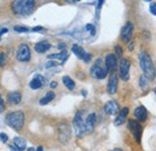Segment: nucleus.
<instances>
[{
  "instance_id": "f257e3e1",
  "label": "nucleus",
  "mask_w": 156,
  "mask_h": 151,
  "mask_svg": "<svg viewBox=\"0 0 156 151\" xmlns=\"http://www.w3.org/2000/svg\"><path fill=\"white\" fill-rule=\"evenodd\" d=\"M139 65H140V68H142L144 76L149 80H154L156 78L155 67H154V64H153L151 58H150V55L147 52H142L139 54Z\"/></svg>"
},
{
  "instance_id": "f03ea898",
  "label": "nucleus",
  "mask_w": 156,
  "mask_h": 151,
  "mask_svg": "<svg viewBox=\"0 0 156 151\" xmlns=\"http://www.w3.org/2000/svg\"><path fill=\"white\" fill-rule=\"evenodd\" d=\"M35 0H13L12 10L16 15L20 16H28L34 11Z\"/></svg>"
},
{
  "instance_id": "7ed1b4c3",
  "label": "nucleus",
  "mask_w": 156,
  "mask_h": 151,
  "mask_svg": "<svg viewBox=\"0 0 156 151\" xmlns=\"http://www.w3.org/2000/svg\"><path fill=\"white\" fill-rule=\"evenodd\" d=\"M6 124L12 127L13 130L20 131L24 125V113L17 111V112H11L6 115Z\"/></svg>"
},
{
  "instance_id": "20e7f679",
  "label": "nucleus",
  "mask_w": 156,
  "mask_h": 151,
  "mask_svg": "<svg viewBox=\"0 0 156 151\" xmlns=\"http://www.w3.org/2000/svg\"><path fill=\"white\" fill-rule=\"evenodd\" d=\"M108 67L106 66V62L102 59H98L95 64L90 68V76L95 79H103L108 75Z\"/></svg>"
},
{
  "instance_id": "39448f33",
  "label": "nucleus",
  "mask_w": 156,
  "mask_h": 151,
  "mask_svg": "<svg viewBox=\"0 0 156 151\" xmlns=\"http://www.w3.org/2000/svg\"><path fill=\"white\" fill-rule=\"evenodd\" d=\"M73 128H75V133L77 134V137H83L84 133H87V128H85V121H83L82 118V113L78 112L75 116L73 120Z\"/></svg>"
},
{
  "instance_id": "423d86ee",
  "label": "nucleus",
  "mask_w": 156,
  "mask_h": 151,
  "mask_svg": "<svg viewBox=\"0 0 156 151\" xmlns=\"http://www.w3.org/2000/svg\"><path fill=\"white\" fill-rule=\"evenodd\" d=\"M129 130L133 134L137 144H140L142 139V127L139 125V121L137 120H129Z\"/></svg>"
},
{
  "instance_id": "0eeeda50",
  "label": "nucleus",
  "mask_w": 156,
  "mask_h": 151,
  "mask_svg": "<svg viewBox=\"0 0 156 151\" xmlns=\"http://www.w3.org/2000/svg\"><path fill=\"white\" fill-rule=\"evenodd\" d=\"M130 67H131V62L127 59H121L120 64H119V73H120V78L122 80H129L130 77Z\"/></svg>"
},
{
  "instance_id": "6e6552de",
  "label": "nucleus",
  "mask_w": 156,
  "mask_h": 151,
  "mask_svg": "<svg viewBox=\"0 0 156 151\" xmlns=\"http://www.w3.org/2000/svg\"><path fill=\"white\" fill-rule=\"evenodd\" d=\"M58 133H59V140L61 143H67L71 138V128L67 124H61L58 127Z\"/></svg>"
},
{
  "instance_id": "1a4fd4ad",
  "label": "nucleus",
  "mask_w": 156,
  "mask_h": 151,
  "mask_svg": "<svg viewBox=\"0 0 156 151\" xmlns=\"http://www.w3.org/2000/svg\"><path fill=\"white\" fill-rule=\"evenodd\" d=\"M132 33H133V24L131 22H127L124 25V28L121 29V33H120L121 41L125 42V43H127L131 40V37H132Z\"/></svg>"
},
{
  "instance_id": "9d476101",
  "label": "nucleus",
  "mask_w": 156,
  "mask_h": 151,
  "mask_svg": "<svg viewBox=\"0 0 156 151\" xmlns=\"http://www.w3.org/2000/svg\"><path fill=\"white\" fill-rule=\"evenodd\" d=\"M17 59L22 62H27L30 60V49L27 44H20L17 49Z\"/></svg>"
},
{
  "instance_id": "9b49d317",
  "label": "nucleus",
  "mask_w": 156,
  "mask_h": 151,
  "mask_svg": "<svg viewBox=\"0 0 156 151\" xmlns=\"http://www.w3.org/2000/svg\"><path fill=\"white\" fill-rule=\"evenodd\" d=\"M71 51H72L73 54H76V57L79 58V59H82V60H84L85 62H89L90 59H91V54L85 53L84 49H83L82 47H79L78 44H73L72 48H71Z\"/></svg>"
},
{
  "instance_id": "f8f14e48",
  "label": "nucleus",
  "mask_w": 156,
  "mask_h": 151,
  "mask_svg": "<svg viewBox=\"0 0 156 151\" xmlns=\"http://www.w3.org/2000/svg\"><path fill=\"white\" fill-rule=\"evenodd\" d=\"M117 90H118V76L115 72H112V75L109 77V80H108L107 91H108V94L113 95L117 93Z\"/></svg>"
},
{
  "instance_id": "ddd939ff",
  "label": "nucleus",
  "mask_w": 156,
  "mask_h": 151,
  "mask_svg": "<svg viewBox=\"0 0 156 151\" xmlns=\"http://www.w3.org/2000/svg\"><path fill=\"white\" fill-rule=\"evenodd\" d=\"M105 62H106V66L108 67V71H111V72H115V71H117L118 59L115 54H108V55L106 57Z\"/></svg>"
},
{
  "instance_id": "4468645a",
  "label": "nucleus",
  "mask_w": 156,
  "mask_h": 151,
  "mask_svg": "<svg viewBox=\"0 0 156 151\" xmlns=\"http://www.w3.org/2000/svg\"><path fill=\"white\" fill-rule=\"evenodd\" d=\"M135 116H136L137 121L139 122H144L147 119H148V111L143 107V106H139L135 109Z\"/></svg>"
},
{
  "instance_id": "2eb2a0df",
  "label": "nucleus",
  "mask_w": 156,
  "mask_h": 151,
  "mask_svg": "<svg viewBox=\"0 0 156 151\" xmlns=\"http://www.w3.org/2000/svg\"><path fill=\"white\" fill-rule=\"evenodd\" d=\"M96 124V114L91 113L88 115V118L85 119V128H87V133L93 132L94 127Z\"/></svg>"
},
{
  "instance_id": "dca6fc26",
  "label": "nucleus",
  "mask_w": 156,
  "mask_h": 151,
  "mask_svg": "<svg viewBox=\"0 0 156 151\" xmlns=\"http://www.w3.org/2000/svg\"><path fill=\"white\" fill-rule=\"evenodd\" d=\"M44 83H46V79H44L42 76L36 75V76H35V78H34V79L30 82L29 86H30L33 90H37V89L42 88V86L44 85Z\"/></svg>"
},
{
  "instance_id": "f3484780",
  "label": "nucleus",
  "mask_w": 156,
  "mask_h": 151,
  "mask_svg": "<svg viewBox=\"0 0 156 151\" xmlns=\"http://www.w3.org/2000/svg\"><path fill=\"white\" fill-rule=\"evenodd\" d=\"M105 112L108 115H115L119 112V106L115 101H109L105 104Z\"/></svg>"
},
{
  "instance_id": "a211bd4d",
  "label": "nucleus",
  "mask_w": 156,
  "mask_h": 151,
  "mask_svg": "<svg viewBox=\"0 0 156 151\" xmlns=\"http://www.w3.org/2000/svg\"><path fill=\"white\" fill-rule=\"evenodd\" d=\"M51 43L49 42H47V41H40L37 42L36 44H35V51L37 52V53H46L47 51H49L51 49Z\"/></svg>"
},
{
  "instance_id": "6ab92c4d",
  "label": "nucleus",
  "mask_w": 156,
  "mask_h": 151,
  "mask_svg": "<svg viewBox=\"0 0 156 151\" xmlns=\"http://www.w3.org/2000/svg\"><path fill=\"white\" fill-rule=\"evenodd\" d=\"M127 114H129V108H122L121 109V112L118 114L117 119H115V121H114V124L117 125V126H120V125H122L124 122H125V120H126V118H127Z\"/></svg>"
},
{
  "instance_id": "aec40b11",
  "label": "nucleus",
  "mask_w": 156,
  "mask_h": 151,
  "mask_svg": "<svg viewBox=\"0 0 156 151\" xmlns=\"http://www.w3.org/2000/svg\"><path fill=\"white\" fill-rule=\"evenodd\" d=\"M22 100V95L18 91H13V93H10L7 96V101L10 104H18Z\"/></svg>"
},
{
  "instance_id": "412c9836",
  "label": "nucleus",
  "mask_w": 156,
  "mask_h": 151,
  "mask_svg": "<svg viewBox=\"0 0 156 151\" xmlns=\"http://www.w3.org/2000/svg\"><path fill=\"white\" fill-rule=\"evenodd\" d=\"M55 97V94L53 93V91H49V93H47V94L44 95L41 100H40V104L41 106H44V104H48L53 98Z\"/></svg>"
},
{
  "instance_id": "4be33fe9",
  "label": "nucleus",
  "mask_w": 156,
  "mask_h": 151,
  "mask_svg": "<svg viewBox=\"0 0 156 151\" xmlns=\"http://www.w3.org/2000/svg\"><path fill=\"white\" fill-rule=\"evenodd\" d=\"M62 83H64V85H65L69 90H73L75 86H76L73 79H71L69 76H64V77H62Z\"/></svg>"
},
{
  "instance_id": "5701e85b",
  "label": "nucleus",
  "mask_w": 156,
  "mask_h": 151,
  "mask_svg": "<svg viewBox=\"0 0 156 151\" xmlns=\"http://www.w3.org/2000/svg\"><path fill=\"white\" fill-rule=\"evenodd\" d=\"M13 144H15L18 149H20V150H24L25 146H27L25 139H23V138H20V137H15V138H13Z\"/></svg>"
},
{
  "instance_id": "b1692460",
  "label": "nucleus",
  "mask_w": 156,
  "mask_h": 151,
  "mask_svg": "<svg viewBox=\"0 0 156 151\" xmlns=\"http://www.w3.org/2000/svg\"><path fill=\"white\" fill-rule=\"evenodd\" d=\"M148 84H149V79L144 75L140 76V78H139V86H140V89L142 90H145L148 88Z\"/></svg>"
},
{
  "instance_id": "393cba45",
  "label": "nucleus",
  "mask_w": 156,
  "mask_h": 151,
  "mask_svg": "<svg viewBox=\"0 0 156 151\" xmlns=\"http://www.w3.org/2000/svg\"><path fill=\"white\" fill-rule=\"evenodd\" d=\"M6 62H7V57H6V54H5V53H0V66L4 67V66L6 65Z\"/></svg>"
},
{
  "instance_id": "a878e982",
  "label": "nucleus",
  "mask_w": 156,
  "mask_h": 151,
  "mask_svg": "<svg viewBox=\"0 0 156 151\" xmlns=\"http://www.w3.org/2000/svg\"><path fill=\"white\" fill-rule=\"evenodd\" d=\"M15 31H17V33H28L29 29L27 26H15Z\"/></svg>"
},
{
  "instance_id": "bb28decb",
  "label": "nucleus",
  "mask_w": 156,
  "mask_h": 151,
  "mask_svg": "<svg viewBox=\"0 0 156 151\" xmlns=\"http://www.w3.org/2000/svg\"><path fill=\"white\" fill-rule=\"evenodd\" d=\"M85 29H87L91 35H94V34H95V29H94V25H93V24H88V25L85 26Z\"/></svg>"
},
{
  "instance_id": "cd10ccee",
  "label": "nucleus",
  "mask_w": 156,
  "mask_h": 151,
  "mask_svg": "<svg viewBox=\"0 0 156 151\" xmlns=\"http://www.w3.org/2000/svg\"><path fill=\"white\" fill-rule=\"evenodd\" d=\"M115 55L117 57H121L122 55V49L120 46H115Z\"/></svg>"
},
{
  "instance_id": "c85d7f7f",
  "label": "nucleus",
  "mask_w": 156,
  "mask_h": 151,
  "mask_svg": "<svg viewBox=\"0 0 156 151\" xmlns=\"http://www.w3.org/2000/svg\"><path fill=\"white\" fill-rule=\"evenodd\" d=\"M149 11H150V13H151V15L156 16V4H151V5H150Z\"/></svg>"
},
{
  "instance_id": "c756f323",
  "label": "nucleus",
  "mask_w": 156,
  "mask_h": 151,
  "mask_svg": "<svg viewBox=\"0 0 156 151\" xmlns=\"http://www.w3.org/2000/svg\"><path fill=\"white\" fill-rule=\"evenodd\" d=\"M7 139H9V137H7L5 133H0V140H1L2 143H6Z\"/></svg>"
},
{
  "instance_id": "7c9ffc66",
  "label": "nucleus",
  "mask_w": 156,
  "mask_h": 151,
  "mask_svg": "<svg viewBox=\"0 0 156 151\" xmlns=\"http://www.w3.org/2000/svg\"><path fill=\"white\" fill-rule=\"evenodd\" d=\"M4 109H5V103H4L2 97H1V95H0V113H2Z\"/></svg>"
},
{
  "instance_id": "2f4dec72",
  "label": "nucleus",
  "mask_w": 156,
  "mask_h": 151,
  "mask_svg": "<svg viewBox=\"0 0 156 151\" xmlns=\"http://www.w3.org/2000/svg\"><path fill=\"white\" fill-rule=\"evenodd\" d=\"M31 31H43V28L42 26H35L31 29Z\"/></svg>"
},
{
  "instance_id": "473e14b6",
  "label": "nucleus",
  "mask_w": 156,
  "mask_h": 151,
  "mask_svg": "<svg viewBox=\"0 0 156 151\" xmlns=\"http://www.w3.org/2000/svg\"><path fill=\"white\" fill-rule=\"evenodd\" d=\"M10 149H11V151H22L20 149H18L15 144H13V145H10Z\"/></svg>"
},
{
  "instance_id": "72a5a7b5",
  "label": "nucleus",
  "mask_w": 156,
  "mask_h": 151,
  "mask_svg": "<svg viewBox=\"0 0 156 151\" xmlns=\"http://www.w3.org/2000/svg\"><path fill=\"white\" fill-rule=\"evenodd\" d=\"M53 66H57V62L52 61V62H48V64H47V67H48V68H49V67H53Z\"/></svg>"
},
{
  "instance_id": "f704fd0d",
  "label": "nucleus",
  "mask_w": 156,
  "mask_h": 151,
  "mask_svg": "<svg viewBox=\"0 0 156 151\" xmlns=\"http://www.w3.org/2000/svg\"><path fill=\"white\" fill-rule=\"evenodd\" d=\"M57 86H58V83H57V82H52V83H51V88H53V89H55Z\"/></svg>"
},
{
  "instance_id": "c9c22d12",
  "label": "nucleus",
  "mask_w": 156,
  "mask_h": 151,
  "mask_svg": "<svg viewBox=\"0 0 156 151\" xmlns=\"http://www.w3.org/2000/svg\"><path fill=\"white\" fill-rule=\"evenodd\" d=\"M5 33H7V29H6V28H4V29H1V30H0V36H1L2 34H5Z\"/></svg>"
},
{
  "instance_id": "e433bc0d",
  "label": "nucleus",
  "mask_w": 156,
  "mask_h": 151,
  "mask_svg": "<svg viewBox=\"0 0 156 151\" xmlns=\"http://www.w3.org/2000/svg\"><path fill=\"white\" fill-rule=\"evenodd\" d=\"M58 46L60 49H64V51H65V43H59Z\"/></svg>"
},
{
  "instance_id": "4c0bfd02",
  "label": "nucleus",
  "mask_w": 156,
  "mask_h": 151,
  "mask_svg": "<svg viewBox=\"0 0 156 151\" xmlns=\"http://www.w3.org/2000/svg\"><path fill=\"white\" fill-rule=\"evenodd\" d=\"M133 46H135V43H133V42H132V43H130V44H129V49H130V51H132V49H133Z\"/></svg>"
},
{
  "instance_id": "58836bf2",
  "label": "nucleus",
  "mask_w": 156,
  "mask_h": 151,
  "mask_svg": "<svg viewBox=\"0 0 156 151\" xmlns=\"http://www.w3.org/2000/svg\"><path fill=\"white\" fill-rule=\"evenodd\" d=\"M36 151H43V149H42V146H39V148L36 149Z\"/></svg>"
},
{
  "instance_id": "ea45409f",
  "label": "nucleus",
  "mask_w": 156,
  "mask_h": 151,
  "mask_svg": "<svg viewBox=\"0 0 156 151\" xmlns=\"http://www.w3.org/2000/svg\"><path fill=\"white\" fill-rule=\"evenodd\" d=\"M82 95H83V96H87V91H85V90H83V91H82Z\"/></svg>"
},
{
  "instance_id": "a19ab883",
  "label": "nucleus",
  "mask_w": 156,
  "mask_h": 151,
  "mask_svg": "<svg viewBox=\"0 0 156 151\" xmlns=\"http://www.w3.org/2000/svg\"><path fill=\"white\" fill-rule=\"evenodd\" d=\"M112 151H124L122 149H119V148H117V149H114V150H112Z\"/></svg>"
},
{
  "instance_id": "79ce46f5",
  "label": "nucleus",
  "mask_w": 156,
  "mask_h": 151,
  "mask_svg": "<svg viewBox=\"0 0 156 151\" xmlns=\"http://www.w3.org/2000/svg\"><path fill=\"white\" fill-rule=\"evenodd\" d=\"M28 151H35V149L34 148H30V149H28Z\"/></svg>"
},
{
  "instance_id": "37998d69",
  "label": "nucleus",
  "mask_w": 156,
  "mask_h": 151,
  "mask_svg": "<svg viewBox=\"0 0 156 151\" xmlns=\"http://www.w3.org/2000/svg\"><path fill=\"white\" fill-rule=\"evenodd\" d=\"M144 1H153V0H144Z\"/></svg>"
},
{
  "instance_id": "c03bdc74",
  "label": "nucleus",
  "mask_w": 156,
  "mask_h": 151,
  "mask_svg": "<svg viewBox=\"0 0 156 151\" xmlns=\"http://www.w3.org/2000/svg\"><path fill=\"white\" fill-rule=\"evenodd\" d=\"M75 1H79V0H75Z\"/></svg>"
}]
</instances>
